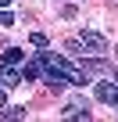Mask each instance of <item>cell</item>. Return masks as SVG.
Wrapping results in <instances>:
<instances>
[{
    "mask_svg": "<svg viewBox=\"0 0 118 122\" xmlns=\"http://www.w3.org/2000/svg\"><path fill=\"white\" fill-rule=\"evenodd\" d=\"M79 47H82L86 54H97V57L107 54V40H104L100 32H82V36H79Z\"/></svg>",
    "mask_w": 118,
    "mask_h": 122,
    "instance_id": "cell-1",
    "label": "cell"
},
{
    "mask_svg": "<svg viewBox=\"0 0 118 122\" xmlns=\"http://www.w3.org/2000/svg\"><path fill=\"white\" fill-rule=\"evenodd\" d=\"M43 86H47L50 93H61V90L68 86V76L57 72V68H43Z\"/></svg>",
    "mask_w": 118,
    "mask_h": 122,
    "instance_id": "cell-2",
    "label": "cell"
},
{
    "mask_svg": "<svg viewBox=\"0 0 118 122\" xmlns=\"http://www.w3.org/2000/svg\"><path fill=\"white\" fill-rule=\"evenodd\" d=\"M79 68H82V72H86L90 79H93V76H107V72H111V65H107L104 57H97V54H93V57H86Z\"/></svg>",
    "mask_w": 118,
    "mask_h": 122,
    "instance_id": "cell-3",
    "label": "cell"
},
{
    "mask_svg": "<svg viewBox=\"0 0 118 122\" xmlns=\"http://www.w3.org/2000/svg\"><path fill=\"white\" fill-rule=\"evenodd\" d=\"M97 101H104V104H118V86L114 83H97Z\"/></svg>",
    "mask_w": 118,
    "mask_h": 122,
    "instance_id": "cell-4",
    "label": "cell"
},
{
    "mask_svg": "<svg viewBox=\"0 0 118 122\" xmlns=\"http://www.w3.org/2000/svg\"><path fill=\"white\" fill-rule=\"evenodd\" d=\"M22 83V76L11 68V65H0V86H4V90H11V86H18Z\"/></svg>",
    "mask_w": 118,
    "mask_h": 122,
    "instance_id": "cell-5",
    "label": "cell"
},
{
    "mask_svg": "<svg viewBox=\"0 0 118 122\" xmlns=\"http://www.w3.org/2000/svg\"><path fill=\"white\" fill-rule=\"evenodd\" d=\"M43 68H47V61H43V54H36L29 65H25V79H29V83H32V79H39V76H43Z\"/></svg>",
    "mask_w": 118,
    "mask_h": 122,
    "instance_id": "cell-6",
    "label": "cell"
},
{
    "mask_svg": "<svg viewBox=\"0 0 118 122\" xmlns=\"http://www.w3.org/2000/svg\"><path fill=\"white\" fill-rule=\"evenodd\" d=\"M25 118V108H18V104H4L0 108V122H22Z\"/></svg>",
    "mask_w": 118,
    "mask_h": 122,
    "instance_id": "cell-7",
    "label": "cell"
},
{
    "mask_svg": "<svg viewBox=\"0 0 118 122\" xmlns=\"http://www.w3.org/2000/svg\"><path fill=\"white\" fill-rule=\"evenodd\" d=\"M0 57H4V65H18V61L25 57V50H18V47H4V54H0Z\"/></svg>",
    "mask_w": 118,
    "mask_h": 122,
    "instance_id": "cell-8",
    "label": "cell"
},
{
    "mask_svg": "<svg viewBox=\"0 0 118 122\" xmlns=\"http://www.w3.org/2000/svg\"><path fill=\"white\" fill-rule=\"evenodd\" d=\"M65 111H90V101H86V97H72V101L65 104Z\"/></svg>",
    "mask_w": 118,
    "mask_h": 122,
    "instance_id": "cell-9",
    "label": "cell"
},
{
    "mask_svg": "<svg viewBox=\"0 0 118 122\" xmlns=\"http://www.w3.org/2000/svg\"><path fill=\"white\" fill-rule=\"evenodd\" d=\"M61 122H93V115H90V111H68Z\"/></svg>",
    "mask_w": 118,
    "mask_h": 122,
    "instance_id": "cell-10",
    "label": "cell"
},
{
    "mask_svg": "<svg viewBox=\"0 0 118 122\" xmlns=\"http://www.w3.org/2000/svg\"><path fill=\"white\" fill-rule=\"evenodd\" d=\"M7 25H14V15H11V11H4V7H0V29H7Z\"/></svg>",
    "mask_w": 118,
    "mask_h": 122,
    "instance_id": "cell-11",
    "label": "cell"
},
{
    "mask_svg": "<svg viewBox=\"0 0 118 122\" xmlns=\"http://www.w3.org/2000/svg\"><path fill=\"white\" fill-rule=\"evenodd\" d=\"M29 40H32V47H39V50H43V47H47V36H43V32H32V36H29Z\"/></svg>",
    "mask_w": 118,
    "mask_h": 122,
    "instance_id": "cell-12",
    "label": "cell"
},
{
    "mask_svg": "<svg viewBox=\"0 0 118 122\" xmlns=\"http://www.w3.org/2000/svg\"><path fill=\"white\" fill-rule=\"evenodd\" d=\"M4 104H7V90L0 86V108H4Z\"/></svg>",
    "mask_w": 118,
    "mask_h": 122,
    "instance_id": "cell-13",
    "label": "cell"
},
{
    "mask_svg": "<svg viewBox=\"0 0 118 122\" xmlns=\"http://www.w3.org/2000/svg\"><path fill=\"white\" fill-rule=\"evenodd\" d=\"M7 4H11V0H0V7H7Z\"/></svg>",
    "mask_w": 118,
    "mask_h": 122,
    "instance_id": "cell-14",
    "label": "cell"
},
{
    "mask_svg": "<svg viewBox=\"0 0 118 122\" xmlns=\"http://www.w3.org/2000/svg\"><path fill=\"white\" fill-rule=\"evenodd\" d=\"M0 43H4V40H0Z\"/></svg>",
    "mask_w": 118,
    "mask_h": 122,
    "instance_id": "cell-15",
    "label": "cell"
}]
</instances>
